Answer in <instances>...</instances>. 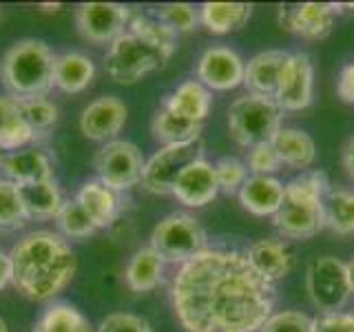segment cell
Returning <instances> with one entry per match:
<instances>
[{"mask_svg": "<svg viewBox=\"0 0 354 332\" xmlns=\"http://www.w3.org/2000/svg\"><path fill=\"white\" fill-rule=\"evenodd\" d=\"M288 55L290 53L283 49H266L252 55L243 69V86L248 89V93L274 100Z\"/></svg>", "mask_w": 354, "mask_h": 332, "instance_id": "obj_19", "label": "cell"}, {"mask_svg": "<svg viewBox=\"0 0 354 332\" xmlns=\"http://www.w3.org/2000/svg\"><path fill=\"white\" fill-rule=\"evenodd\" d=\"M22 206L29 219H55L64 204V197L60 193V186L55 180L36 182V184H22L18 186Z\"/></svg>", "mask_w": 354, "mask_h": 332, "instance_id": "obj_28", "label": "cell"}, {"mask_svg": "<svg viewBox=\"0 0 354 332\" xmlns=\"http://www.w3.org/2000/svg\"><path fill=\"white\" fill-rule=\"evenodd\" d=\"M14 288L31 302H51L71 284L75 252L60 232L31 230L11 248Z\"/></svg>", "mask_w": 354, "mask_h": 332, "instance_id": "obj_2", "label": "cell"}, {"mask_svg": "<svg viewBox=\"0 0 354 332\" xmlns=\"http://www.w3.org/2000/svg\"><path fill=\"white\" fill-rule=\"evenodd\" d=\"M31 332H95V328L75 306L53 302L40 313Z\"/></svg>", "mask_w": 354, "mask_h": 332, "instance_id": "obj_30", "label": "cell"}, {"mask_svg": "<svg viewBox=\"0 0 354 332\" xmlns=\"http://www.w3.org/2000/svg\"><path fill=\"white\" fill-rule=\"evenodd\" d=\"M213 166H215L219 193H226V195L239 193V188L243 186V182L250 177L243 160L232 158V155H224V158H219Z\"/></svg>", "mask_w": 354, "mask_h": 332, "instance_id": "obj_37", "label": "cell"}, {"mask_svg": "<svg viewBox=\"0 0 354 332\" xmlns=\"http://www.w3.org/2000/svg\"><path fill=\"white\" fill-rule=\"evenodd\" d=\"M248 264L254 268L263 282L268 284H277L286 279L292 270L295 264V255L288 246V241L279 239V237H266V239H257L252 241L250 246L243 250Z\"/></svg>", "mask_w": 354, "mask_h": 332, "instance_id": "obj_16", "label": "cell"}, {"mask_svg": "<svg viewBox=\"0 0 354 332\" xmlns=\"http://www.w3.org/2000/svg\"><path fill=\"white\" fill-rule=\"evenodd\" d=\"M173 53L155 47L131 31H124L109 44L104 55V71L118 84H136L153 71L164 69Z\"/></svg>", "mask_w": 354, "mask_h": 332, "instance_id": "obj_5", "label": "cell"}, {"mask_svg": "<svg viewBox=\"0 0 354 332\" xmlns=\"http://www.w3.org/2000/svg\"><path fill=\"white\" fill-rule=\"evenodd\" d=\"M206 230L188 213H171L162 217L151 232V248L160 255L164 264L182 266L195 255L206 250Z\"/></svg>", "mask_w": 354, "mask_h": 332, "instance_id": "obj_7", "label": "cell"}, {"mask_svg": "<svg viewBox=\"0 0 354 332\" xmlns=\"http://www.w3.org/2000/svg\"><path fill=\"white\" fill-rule=\"evenodd\" d=\"M346 268H348V279H350V290L354 295V257L350 261H346Z\"/></svg>", "mask_w": 354, "mask_h": 332, "instance_id": "obj_45", "label": "cell"}, {"mask_svg": "<svg viewBox=\"0 0 354 332\" xmlns=\"http://www.w3.org/2000/svg\"><path fill=\"white\" fill-rule=\"evenodd\" d=\"M131 14L120 3H82L75 9V27L86 42L111 44L127 31Z\"/></svg>", "mask_w": 354, "mask_h": 332, "instance_id": "obj_11", "label": "cell"}, {"mask_svg": "<svg viewBox=\"0 0 354 332\" xmlns=\"http://www.w3.org/2000/svg\"><path fill=\"white\" fill-rule=\"evenodd\" d=\"M160 107L169 109L171 113L180 118L204 124V120L210 113V107H213V95L199 80H184L169 95H164Z\"/></svg>", "mask_w": 354, "mask_h": 332, "instance_id": "obj_23", "label": "cell"}, {"mask_svg": "<svg viewBox=\"0 0 354 332\" xmlns=\"http://www.w3.org/2000/svg\"><path fill=\"white\" fill-rule=\"evenodd\" d=\"M326 228L335 235H354V191L330 188L326 195Z\"/></svg>", "mask_w": 354, "mask_h": 332, "instance_id": "obj_31", "label": "cell"}, {"mask_svg": "<svg viewBox=\"0 0 354 332\" xmlns=\"http://www.w3.org/2000/svg\"><path fill=\"white\" fill-rule=\"evenodd\" d=\"M75 202L84 208V213L91 217L95 228H109L122 213L120 193L104 186L100 180H88L75 193Z\"/></svg>", "mask_w": 354, "mask_h": 332, "instance_id": "obj_21", "label": "cell"}, {"mask_svg": "<svg viewBox=\"0 0 354 332\" xmlns=\"http://www.w3.org/2000/svg\"><path fill=\"white\" fill-rule=\"evenodd\" d=\"M155 18L164 22L166 27L173 29L177 36L180 33H191L199 25V14L193 5L188 3H169V5H160L155 11Z\"/></svg>", "mask_w": 354, "mask_h": 332, "instance_id": "obj_36", "label": "cell"}, {"mask_svg": "<svg viewBox=\"0 0 354 332\" xmlns=\"http://www.w3.org/2000/svg\"><path fill=\"white\" fill-rule=\"evenodd\" d=\"M20 104H22V113H25L27 124L38 138L47 136L55 127V122H58V107H55L47 95L20 100Z\"/></svg>", "mask_w": 354, "mask_h": 332, "instance_id": "obj_35", "label": "cell"}, {"mask_svg": "<svg viewBox=\"0 0 354 332\" xmlns=\"http://www.w3.org/2000/svg\"><path fill=\"white\" fill-rule=\"evenodd\" d=\"M0 173L18 186L47 182L53 180V162L47 151L27 147L14 153H0Z\"/></svg>", "mask_w": 354, "mask_h": 332, "instance_id": "obj_18", "label": "cell"}, {"mask_svg": "<svg viewBox=\"0 0 354 332\" xmlns=\"http://www.w3.org/2000/svg\"><path fill=\"white\" fill-rule=\"evenodd\" d=\"M55 53L44 40L14 42L0 58V82L18 100L42 98L53 89Z\"/></svg>", "mask_w": 354, "mask_h": 332, "instance_id": "obj_4", "label": "cell"}, {"mask_svg": "<svg viewBox=\"0 0 354 332\" xmlns=\"http://www.w3.org/2000/svg\"><path fill=\"white\" fill-rule=\"evenodd\" d=\"M199 25L208 33L226 36L246 27L252 16V5L248 3H204L197 9Z\"/></svg>", "mask_w": 354, "mask_h": 332, "instance_id": "obj_26", "label": "cell"}, {"mask_svg": "<svg viewBox=\"0 0 354 332\" xmlns=\"http://www.w3.org/2000/svg\"><path fill=\"white\" fill-rule=\"evenodd\" d=\"M0 332H9V330H7V324H5V319H3V317H0Z\"/></svg>", "mask_w": 354, "mask_h": 332, "instance_id": "obj_47", "label": "cell"}, {"mask_svg": "<svg viewBox=\"0 0 354 332\" xmlns=\"http://www.w3.org/2000/svg\"><path fill=\"white\" fill-rule=\"evenodd\" d=\"M306 293L321 315L341 313L352 295L346 261L335 255H321L306 270Z\"/></svg>", "mask_w": 354, "mask_h": 332, "instance_id": "obj_8", "label": "cell"}, {"mask_svg": "<svg viewBox=\"0 0 354 332\" xmlns=\"http://www.w3.org/2000/svg\"><path fill=\"white\" fill-rule=\"evenodd\" d=\"M315 319L301 310H279L272 313L259 332H313Z\"/></svg>", "mask_w": 354, "mask_h": 332, "instance_id": "obj_38", "label": "cell"}, {"mask_svg": "<svg viewBox=\"0 0 354 332\" xmlns=\"http://www.w3.org/2000/svg\"><path fill=\"white\" fill-rule=\"evenodd\" d=\"M164 259L151 246L133 252L124 268V282L133 293L144 295L155 290L164 277Z\"/></svg>", "mask_w": 354, "mask_h": 332, "instance_id": "obj_27", "label": "cell"}, {"mask_svg": "<svg viewBox=\"0 0 354 332\" xmlns=\"http://www.w3.org/2000/svg\"><path fill=\"white\" fill-rule=\"evenodd\" d=\"M202 129H204V124L175 116L164 107H160L158 111H155L153 122H151L153 138L158 140L162 147L199 142V140H202Z\"/></svg>", "mask_w": 354, "mask_h": 332, "instance_id": "obj_29", "label": "cell"}, {"mask_svg": "<svg viewBox=\"0 0 354 332\" xmlns=\"http://www.w3.org/2000/svg\"><path fill=\"white\" fill-rule=\"evenodd\" d=\"M93 164L97 180L104 186L122 193L142 184V173L147 160H144L138 144L129 140H113L102 144V149L95 153Z\"/></svg>", "mask_w": 354, "mask_h": 332, "instance_id": "obj_9", "label": "cell"}, {"mask_svg": "<svg viewBox=\"0 0 354 332\" xmlns=\"http://www.w3.org/2000/svg\"><path fill=\"white\" fill-rule=\"evenodd\" d=\"M127 31L136 33V36L149 40L151 44H155V47H160L169 53H175V49H177V33L166 27L164 22H160L155 16L136 14V11H133Z\"/></svg>", "mask_w": 354, "mask_h": 332, "instance_id": "obj_32", "label": "cell"}, {"mask_svg": "<svg viewBox=\"0 0 354 332\" xmlns=\"http://www.w3.org/2000/svg\"><path fill=\"white\" fill-rule=\"evenodd\" d=\"M341 5L335 3H301L279 9V27L306 40H324L332 31Z\"/></svg>", "mask_w": 354, "mask_h": 332, "instance_id": "obj_15", "label": "cell"}, {"mask_svg": "<svg viewBox=\"0 0 354 332\" xmlns=\"http://www.w3.org/2000/svg\"><path fill=\"white\" fill-rule=\"evenodd\" d=\"M283 204L274 213V228L288 239H310L326 228V195L330 180L324 171H304L283 184Z\"/></svg>", "mask_w": 354, "mask_h": 332, "instance_id": "obj_3", "label": "cell"}, {"mask_svg": "<svg viewBox=\"0 0 354 332\" xmlns=\"http://www.w3.org/2000/svg\"><path fill=\"white\" fill-rule=\"evenodd\" d=\"M55 224L64 239H86L97 232L95 224L84 213V208L73 199H64V204L60 208L58 217H55Z\"/></svg>", "mask_w": 354, "mask_h": 332, "instance_id": "obj_33", "label": "cell"}, {"mask_svg": "<svg viewBox=\"0 0 354 332\" xmlns=\"http://www.w3.org/2000/svg\"><path fill=\"white\" fill-rule=\"evenodd\" d=\"M95 332H155L147 319L133 313H111L106 315Z\"/></svg>", "mask_w": 354, "mask_h": 332, "instance_id": "obj_40", "label": "cell"}, {"mask_svg": "<svg viewBox=\"0 0 354 332\" xmlns=\"http://www.w3.org/2000/svg\"><path fill=\"white\" fill-rule=\"evenodd\" d=\"M246 169L250 175H274L277 171L281 169V160L277 155L272 142H263V144H254L246 151Z\"/></svg>", "mask_w": 354, "mask_h": 332, "instance_id": "obj_39", "label": "cell"}, {"mask_svg": "<svg viewBox=\"0 0 354 332\" xmlns=\"http://www.w3.org/2000/svg\"><path fill=\"white\" fill-rule=\"evenodd\" d=\"M313 332H354V315L350 313H332L315 319Z\"/></svg>", "mask_w": 354, "mask_h": 332, "instance_id": "obj_41", "label": "cell"}, {"mask_svg": "<svg viewBox=\"0 0 354 332\" xmlns=\"http://www.w3.org/2000/svg\"><path fill=\"white\" fill-rule=\"evenodd\" d=\"M38 140L27 124L20 100L3 93L0 95V153H14L31 147Z\"/></svg>", "mask_w": 354, "mask_h": 332, "instance_id": "obj_22", "label": "cell"}, {"mask_svg": "<svg viewBox=\"0 0 354 332\" xmlns=\"http://www.w3.org/2000/svg\"><path fill=\"white\" fill-rule=\"evenodd\" d=\"M40 9H42V11H58V9H62V5H60V3H53V5H40Z\"/></svg>", "mask_w": 354, "mask_h": 332, "instance_id": "obj_46", "label": "cell"}, {"mask_svg": "<svg viewBox=\"0 0 354 332\" xmlns=\"http://www.w3.org/2000/svg\"><path fill=\"white\" fill-rule=\"evenodd\" d=\"M315 98V64L304 51L288 55L277 86L274 102L281 111H304Z\"/></svg>", "mask_w": 354, "mask_h": 332, "instance_id": "obj_12", "label": "cell"}, {"mask_svg": "<svg viewBox=\"0 0 354 332\" xmlns=\"http://www.w3.org/2000/svg\"><path fill=\"white\" fill-rule=\"evenodd\" d=\"M95 80V62L82 51H64L55 55L53 86L64 93H82Z\"/></svg>", "mask_w": 354, "mask_h": 332, "instance_id": "obj_24", "label": "cell"}, {"mask_svg": "<svg viewBox=\"0 0 354 332\" xmlns=\"http://www.w3.org/2000/svg\"><path fill=\"white\" fill-rule=\"evenodd\" d=\"M129 109L118 95H100L82 109L80 131L86 140L93 142H113L120 131L124 129Z\"/></svg>", "mask_w": 354, "mask_h": 332, "instance_id": "obj_14", "label": "cell"}, {"mask_svg": "<svg viewBox=\"0 0 354 332\" xmlns=\"http://www.w3.org/2000/svg\"><path fill=\"white\" fill-rule=\"evenodd\" d=\"M283 182L274 175H250L239 188V204L254 217H274L283 204Z\"/></svg>", "mask_w": 354, "mask_h": 332, "instance_id": "obj_20", "label": "cell"}, {"mask_svg": "<svg viewBox=\"0 0 354 332\" xmlns=\"http://www.w3.org/2000/svg\"><path fill=\"white\" fill-rule=\"evenodd\" d=\"M341 164H343V171L354 182V136L343 144V151H341Z\"/></svg>", "mask_w": 354, "mask_h": 332, "instance_id": "obj_44", "label": "cell"}, {"mask_svg": "<svg viewBox=\"0 0 354 332\" xmlns=\"http://www.w3.org/2000/svg\"><path fill=\"white\" fill-rule=\"evenodd\" d=\"M272 147L283 166L301 173L304 169H310L317 160V144L313 136L297 127H281V131L272 140Z\"/></svg>", "mask_w": 354, "mask_h": 332, "instance_id": "obj_25", "label": "cell"}, {"mask_svg": "<svg viewBox=\"0 0 354 332\" xmlns=\"http://www.w3.org/2000/svg\"><path fill=\"white\" fill-rule=\"evenodd\" d=\"M171 195L188 208H202L210 204L219 195L215 166L204 158L186 166L184 173L177 177Z\"/></svg>", "mask_w": 354, "mask_h": 332, "instance_id": "obj_17", "label": "cell"}, {"mask_svg": "<svg viewBox=\"0 0 354 332\" xmlns=\"http://www.w3.org/2000/svg\"><path fill=\"white\" fill-rule=\"evenodd\" d=\"M246 62L230 47H208L197 60V80L208 91H232L243 84Z\"/></svg>", "mask_w": 354, "mask_h": 332, "instance_id": "obj_13", "label": "cell"}, {"mask_svg": "<svg viewBox=\"0 0 354 332\" xmlns=\"http://www.w3.org/2000/svg\"><path fill=\"white\" fill-rule=\"evenodd\" d=\"M283 111L272 98L246 93L228 107V133L235 144L250 149L254 144L272 142L281 131Z\"/></svg>", "mask_w": 354, "mask_h": 332, "instance_id": "obj_6", "label": "cell"}, {"mask_svg": "<svg viewBox=\"0 0 354 332\" xmlns=\"http://www.w3.org/2000/svg\"><path fill=\"white\" fill-rule=\"evenodd\" d=\"M337 93L346 104H354V62H348L339 71L337 77Z\"/></svg>", "mask_w": 354, "mask_h": 332, "instance_id": "obj_42", "label": "cell"}, {"mask_svg": "<svg viewBox=\"0 0 354 332\" xmlns=\"http://www.w3.org/2000/svg\"><path fill=\"white\" fill-rule=\"evenodd\" d=\"M277 290L246 255L206 248L173 277L171 304L186 332H259L274 313Z\"/></svg>", "mask_w": 354, "mask_h": 332, "instance_id": "obj_1", "label": "cell"}, {"mask_svg": "<svg viewBox=\"0 0 354 332\" xmlns=\"http://www.w3.org/2000/svg\"><path fill=\"white\" fill-rule=\"evenodd\" d=\"M29 221L18 184L9 180H0V228L3 230H18Z\"/></svg>", "mask_w": 354, "mask_h": 332, "instance_id": "obj_34", "label": "cell"}, {"mask_svg": "<svg viewBox=\"0 0 354 332\" xmlns=\"http://www.w3.org/2000/svg\"><path fill=\"white\" fill-rule=\"evenodd\" d=\"M204 158L202 140L191 144H173L155 151L144 164L142 186L153 195H171L177 177L184 173L186 166Z\"/></svg>", "mask_w": 354, "mask_h": 332, "instance_id": "obj_10", "label": "cell"}, {"mask_svg": "<svg viewBox=\"0 0 354 332\" xmlns=\"http://www.w3.org/2000/svg\"><path fill=\"white\" fill-rule=\"evenodd\" d=\"M9 284H14V264L9 252L0 250V290H5Z\"/></svg>", "mask_w": 354, "mask_h": 332, "instance_id": "obj_43", "label": "cell"}]
</instances>
